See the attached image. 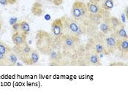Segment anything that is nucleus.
<instances>
[{
	"instance_id": "nucleus-13",
	"label": "nucleus",
	"mask_w": 128,
	"mask_h": 95,
	"mask_svg": "<svg viewBox=\"0 0 128 95\" xmlns=\"http://www.w3.org/2000/svg\"><path fill=\"white\" fill-rule=\"evenodd\" d=\"M47 55L49 57L50 61L52 62H54V63L58 62L59 60L60 59V54H59V53L57 50H56L55 49H54L53 47L51 48L48 50Z\"/></svg>"
},
{
	"instance_id": "nucleus-7",
	"label": "nucleus",
	"mask_w": 128,
	"mask_h": 95,
	"mask_svg": "<svg viewBox=\"0 0 128 95\" xmlns=\"http://www.w3.org/2000/svg\"><path fill=\"white\" fill-rule=\"evenodd\" d=\"M52 32L55 38H60L63 34V24L62 18L56 19L52 24Z\"/></svg>"
},
{
	"instance_id": "nucleus-4",
	"label": "nucleus",
	"mask_w": 128,
	"mask_h": 95,
	"mask_svg": "<svg viewBox=\"0 0 128 95\" xmlns=\"http://www.w3.org/2000/svg\"><path fill=\"white\" fill-rule=\"evenodd\" d=\"M12 50L16 53L18 57L24 63L29 65V58L32 50V48L26 43L20 46H16L12 48Z\"/></svg>"
},
{
	"instance_id": "nucleus-26",
	"label": "nucleus",
	"mask_w": 128,
	"mask_h": 95,
	"mask_svg": "<svg viewBox=\"0 0 128 95\" xmlns=\"http://www.w3.org/2000/svg\"><path fill=\"white\" fill-rule=\"evenodd\" d=\"M0 4L2 6H6L8 4V0H0Z\"/></svg>"
},
{
	"instance_id": "nucleus-29",
	"label": "nucleus",
	"mask_w": 128,
	"mask_h": 95,
	"mask_svg": "<svg viewBox=\"0 0 128 95\" xmlns=\"http://www.w3.org/2000/svg\"><path fill=\"white\" fill-rule=\"evenodd\" d=\"M121 17H122V22L123 23H125V17H124V14H122L121 15Z\"/></svg>"
},
{
	"instance_id": "nucleus-28",
	"label": "nucleus",
	"mask_w": 128,
	"mask_h": 95,
	"mask_svg": "<svg viewBox=\"0 0 128 95\" xmlns=\"http://www.w3.org/2000/svg\"><path fill=\"white\" fill-rule=\"evenodd\" d=\"M18 0H8V4H14L17 2Z\"/></svg>"
},
{
	"instance_id": "nucleus-18",
	"label": "nucleus",
	"mask_w": 128,
	"mask_h": 95,
	"mask_svg": "<svg viewBox=\"0 0 128 95\" xmlns=\"http://www.w3.org/2000/svg\"><path fill=\"white\" fill-rule=\"evenodd\" d=\"M42 4L39 3V2H35L33 6H32V13L36 16H40L42 14L43 12V10L42 9Z\"/></svg>"
},
{
	"instance_id": "nucleus-16",
	"label": "nucleus",
	"mask_w": 128,
	"mask_h": 95,
	"mask_svg": "<svg viewBox=\"0 0 128 95\" xmlns=\"http://www.w3.org/2000/svg\"><path fill=\"white\" fill-rule=\"evenodd\" d=\"M20 31L22 34H24V35L27 36L28 34L30 32V26L29 23L27 21H21L20 22Z\"/></svg>"
},
{
	"instance_id": "nucleus-30",
	"label": "nucleus",
	"mask_w": 128,
	"mask_h": 95,
	"mask_svg": "<svg viewBox=\"0 0 128 95\" xmlns=\"http://www.w3.org/2000/svg\"><path fill=\"white\" fill-rule=\"evenodd\" d=\"M2 22L0 21V32H1V29H2Z\"/></svg>"
},
{
	"instance_id": "nucleus-1",
	"label": "nucleus",
	"mask_w": 128,
	"mask_h": 95,
	"mask_svg": "<svg viewBox=\"0 0 128 95\" xmlns=\"http://www.w3.org/2000/svg\"><path fill=\"white\" fill-rule=\"evenodd\" d=\"M36 46L38 50L42 54H47L53 46V40L48 33L43 30H40L36 35Z\"/></svg>"
},
{
	"instance_id": "nucleus-24",
	"label": "nucleus",
	"mask_w": 128,
	"mask_h": 95,
	"mask_svg": "<svg viewBox=\"0 0 128 95\" xmlns=\"http://www.w3.org/2000/svg\"><path fill=\"white\" fill-rule=\"evenodd\" d=\"M46 1L49 2L54 4V5H56V6H59L60 4H62L63 2V0H46Z\"/></svg>"
},
{
	"instance_id": "nucleus-27",
	"label": "nucleus",
	"mask_w": 128,
	"mask_h": 95,
	"mask_svg": "<svg viewBox=\"0 0 128 95\" xmlns=\"http://www.w3.org/2000/svg\"><path fill=\"white\" fill-rule=\"evenodd\" d=\"M16 23H17V18H12L10 19V24L11 26L13 25V24H16Z\"/></svg>"
},
{
	"instance_id": "nucleus-11",
	"label": "nucleus",
	"mask_w": 128,
	"mask_h": 95,
	"mask_svg": "<svg viewBox=\"0 0 128 95\" xmlns=\"http://www.w3.org/2000/svg\"><path fill=\"white\" fill-rule=\"evenodd\" d=\"M116 48L122 53L128 54V39H118Z\"/></svg>"
},
{
	"instance_id": "nucleus-22",
	"label": "nucleus",
	"mask_w": 128,
	"mask_h": 95,
	"mask_svg": "<svg viewBox=\"0 0 128 95\" xmlns=\"http://www.w3.org/2000/svg\"><path fill=\"white\" fill-rule=\"evenodd\" d=\"M0 65L1 66H10L8 56L1 53H0Z\"/></svg>"
},
{
	"instance_id": "nucleus-17",
	"label": "nucleus",
	"mask_w": 128,
	"mask_h": 95,
	"mask_svg": "<svg viewBox=\"0 0 128 95\" xmlns=\"http://www.w3.org/2000/svg\"><path fill=\"white\" fill-rule=\"evenodd\" d=\"M111 26L109 21H103L100 24V30L103 34H107L111 31Z\"/></svg>"
},
{
	"instance_id": "nucleus-25",
	"label": "nucleus",
	"mask_w": 128,
	"mask_h": 95,
	"mask_svg": "<svg viewBox=\"0 0 128 95\" xmlns=\"http://www.w3.org/2000/svg\"><path fill=\"white\" fill-rule=\"evenodd\" d=\"M12 28L14 32H19L20 31V24L19 23H16L13 25H12Z\"/></svg>"
},
{
	"instance_id": "nucleus-15",
	"label": "nucleus",
	"mask_w": 128,
	"mask_h": 95,
	"mask_svg": "<svg viewBox=\"0 0 128 95\" xmlns=\"http://www.w3.org/2000/svg\"><path fill=\"white\" fill-rule=\"evenodd\" d=\"M8 57V60H9V63H10V66H14L16 65L17 62H18V57L17 56L16 53L12 49L9 52V54L7 55Z\"/></svg>"
},
{
	"instance_id": "nucleus-14",
	"label": "nucleus",
	"mask_w": 128,
	"mask_h": 95,
	"mask_svg": "<svg viewBox=\"0 0 128 95\" xmlns=\"http://www.w3.org/2000/svg\"><path fill=\"white\" fill-rule=\"evenodd\" d=\"M115 34L118 39H128V34L124 25H122L120 27L115 29Z\"/></svg>"
},
{
	"instance_id": "nucleus-5",
	"label": "nucleus",
	"mask_w": 128,
	"mask_h": 95,
	"mask_svg": "<svg viewBox=\"0 0 128 95\" xmlns=\"http://www.w3.org/2000/svg\"><path fill=\"white\" fill-rule=\"evenodd\" d=\"M118 38L116 34H110L105 38L104 43V52L106 54L112 53L116 49Z\"/></svg>"
},
{
	"instance_id": "nucleus-8",
	"label": "nucleus",
	"mask_w": 128,
	"mask_h": 95,
	"mask_svg": "<svg viewBox=\"0 0 128 95\" xmlns=\"http://www.w3.org/2000/svg\"><path fill=\"white\" fill-rule=\"evenodd\" d=\"M12 40L16 46H20L26 43V36L20 32H14L12 35Z\"/></svg>"
},
{
	"instance_id": "nucleus-19",
	"label": "nucleus",
	"mask_w": 128,
	"mask_h": 95,
	"mask_svg": "<svg viewBox=\"0 0 128 95\" xmlns=\"http://www.w3.org/2000/svg\"><path fill=\"white\" fill-rule=\"evenodd\" d=\"M108 21L109 23H110V26H111V28L114 29V30L118 28L122 25H123V24L117 18H116V17H110Z\"/></svg>"
},
{
	"instance_id": "nucleus-6",
	"label": "nucleus",
	"mask_w": 128,
	"mask_h": 95,
	"mask_svg": "<svg viewBox=\"0 0 128 95\" xmlns=\"http://www.w3.org/2000/svg\"><path fill=\"white\" fill-rule=\"evenodd\" d=\"M59 38H61L62 42V46L64 48L66 49H72V48H74L76 43V40H78L77 37L73 35H69V34L62 35Z\"/></svg>"
},
{
	"instance_id": "nucleus-9",
	"label": "nucleus",
	"mask_w": 128,
	"mask_h": 95,
	"mask_svg": "<svg viewBox=\"0 0 128 95\" xmlns=\"http://www.w3.org/2000/svg\"><path fill=\"white\" fill-rule=\"evenodd\" d=\"M87 9L90 13L93 15H98L100 13L101 8H100L98 3L96 0H90L86 4Z\"/></svg>"
},
{
	"instance_id": "nucleus-23",
	"label": "nucleus",
	"mask_w": 128,
	"mask_h": 95,
	"mask_svg": "<svg viewBox=\"0 0 128 95\" xmlns=\"http://www.w3.org/2000/svg\"><path fill=\"white\" fill-rule=\"evenodd\" d=\"M94 51H95V53H97L98 54H100L104 52V43H103V42L100 41L99 42H98L95 45Z\"/></svg>"
},
{
	"instance_id": "nucleus-2",
	"label": "nucleus",
	"mask_w": 128,
	"mask_h": 95,
	"mask_svg": "<svg viewBox=\"0 0 128 95\" xmlns=\"http://www.w3.org/2000/svg\"><path fill=\"white\" fill-rule=\"evenodd\" d=\"M67 20H64V22L62 20L63 24V31H66L65 34H69V35H73V36H78L81 34L82 31L81 28L80 27L78 24L72 19H66Z\"/></svg>"
},
{
	"instance_id": "nucleus-20",
	"label": "nucleus",
	"mask_w": 128,
	"mask_h": 95,
	"mask_svg": "<svg viewBox=\"0 0 128 95\" xmlns=\"http://www.w3.org/2000/svg\"><path fill=\"white\" fill-rule=\"evenodd\" d=\"M89 62L92 64H94V65H98V64H100V58L98 54H97V53L92 54L89 56Z\"/></svg>"
},
{
	"instance_id": "nucleus-21",
	"label": "nucleus",
	"mask_w": 128,
	"mask_h": 95,
	"mask_svg": "<svg viewBox=\"0 0 128 95\" xmlns=\"http://www.w3.org/2000/svg\"><path fill=\"white\" fill-rule=\"evenodd\" d=\"M11 50L12 49L9 46H8L4 42H2V41L0 40V53L1 54L8 55Z\"/></svg>"
},
{
	"instance_id": "nucleus-12",
	"label": "nucleus",
	"mask_w": 128,
	"mask_h": 95,
	"mask_svg": "<svg viewBox=\"0 0 128 95\" xmlns=\"http://www.w3.org/2000/svg\"><path fill=\"white\" fill-rule=\"evenodd\" d=\"M40 59L39 52L37 50L32 49L31 53L30 55V58H29V65H34L36 64Z\"/></svg>"
},
{
	"instance_id": "nucleus-3",
	"label": "nucleus",
	"mask_w": 128,
	"mask_h": 95,
	"mask_svg": "<svg viewBox=\"0 0 128 95\" xmlns=\"http://www.w3.org/2000/svg\"><path fill=\"white\" fill-rule=\"evenodd\" d=\"M88 12L87 6L86 4L80 1H76L72 4L71 13L75 20H79L84 17Z\"/></svg>"
},
{
	"instance_id": "nucleus-10",
	"label": "nucleus",
	"mask_w": 128,
	"mask_h": 95,
	"mask_svg": "<svg viewBox=\"0 0 128 95\" xmlns=\"http://www.w3.org/2000/svg\"><path fill=\"white\" fill-rule=\"evenodd\" d=\"M98 3L99 6L101 9L106 10H110L113 9L114 6V0H96Z\"/></svg>"
}]
</instances>
